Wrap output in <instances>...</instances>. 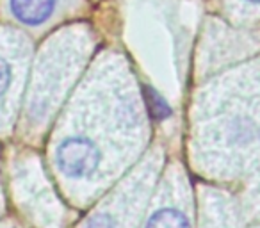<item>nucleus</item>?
<instances>
[{
	"label": "nucleus",
	"mask_w": 260,
	"mask_h": 228,
	"mask_svg": "<svg viewBox=\"0 0 260 228\" xmlns=\"http://www.w3.org/2000/svg\"><path fill=\"white\" fill-rule=\"evenodd\" d=\"M61 0H9V15L18 23L38 29L48 23L59 11Z\"/></svg>",
	"instance_id": "nucleus-1"
},
{
	"label": "nucleus",
	"mask_w": 260,
	"mask_h": 228,
	"mask_svg": "<svg viewBox=\"0 0 260 228\" xmlns=\"http://www.w3.org/2000/svg\"><path fill=\"white\" fill-rule=\"evenodd\" d=\"M145 228H191L189 216L182 205L160 200L145 223Z\"/></svg>",
	"instance_id": "nucleus-2"
},
{
	"label": "nucleus",
	"mask_w": 260,
	"mask_h": 228,
	"mask_svg": "<svg viewBox=\"0 0 260 228\" xmlns=\"http://www.w3.org/2000/svg\"><path fill=\"white\" fill-rule=\"evenodd\" d=\"M16 68L11 59L0 55V102L6 100L8 94L15 89Z\"/></svg>",
	"instance_id": "nucleus-3"
},
{
	"label": "nucleus",
	"mask_w": 260,
	"mask_h": 228,
	"mask_svg": "<svg viewBox=\"0 0 260 228\" xmlns=\"http://www.w3.org/2000/svg\"><path fill=\"white\" fill-rule=\"evenodd\" d=\"M246 8H260V0H241Z\"/></svg>",
	"instance_id": "nucleus-4"
}]
</instances>
